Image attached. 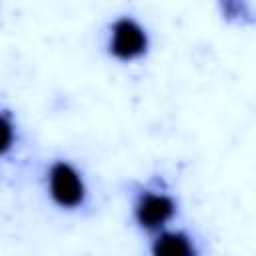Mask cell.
Masks as SVG:
<instances>
[{
	"label": "cell",
	"instance_id": "cell-2",
	"mask_svg": "<svg viewBox=\"0 0 256 256\" xmlns=\"http://www.w3.org/2000/svg\"><path fill=\"white\" fill-rule=\"evenodd\" d=\"M148 44L150 40L144 26L134 18H128V16L118 18L110 28L108 48L116 60H122V62L138 60L148 52Z\"/></svg>",
	"mask_w": 256,
	"mask_h": 256
},
{
	"label": "cell",
	"instance_id": "cell-4",
	"mask_svg": "<svg viewBox=\"0 0 256 256\" xmlns=\"http://www.w3.org/2000/svg\"><path fill=\"white\" fill-rule=\"evenodd\" d=\"M152 256H198L194 242L182 232H164L152 244Z\"/></svg>",
	"mask_w": 256,
	"mask_h": 256
},
{
	"label": "cell",
	"instance_id": "cell-3",
	"mask_svg": "<svg viewBox=\"0 0 256 256\" xmlns=\"http://www.w3.org/2000/svg\"><path fill=\"white\" fill-rule=\"evenodd\" d=\"M176 214V202L168 194H156V192H144L140 194L134 216L136 222L146 230H160L164 224H168Z\"/></svg>",
	"mask_w": 256,
	"mask_h": 256
},
{
	"label": "cell",
	"instance_id": "cell-1",
	"mask_svg": "<svg viewBox=\"0 0 256 256\" xmlns=\"http://www.w3.org/2000/svg\"><path fill=\"white\" fill-rule=\"evenodd\" d=\"M48 190L52 200L66 210L80 208L86 200V184L80 172L64 160H58L48 170Z\"/></svg>",
	"mask_w": 256,
	"mask_h": 256
},
{
	"label": "cell",
	"instance_id": "cell-5",
	"mask_svg": "<svg viewBox=\"0 0 256 256\" xmlns=\"http://www.w3.org/2000/svg\"><path fill=\"white\" fill-rule=\"evenodd\" d=\"M14 138H16V130H14L10 116L0 114V156L6 154L14 146Z\"/></svg>",
	"mask_w": 256,
	"mask_h": 256
}]
</instances>
